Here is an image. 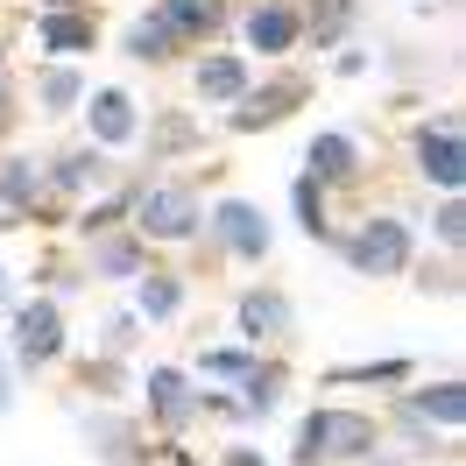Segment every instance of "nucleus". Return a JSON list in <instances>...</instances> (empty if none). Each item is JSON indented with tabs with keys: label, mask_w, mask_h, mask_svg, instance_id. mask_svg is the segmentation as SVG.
I'll list each match as a JSON object with an SVG mask.
<instances>
[{
	"label": "nucleus",
	"mask_w": 466,
	"mask_h": 466,
	"mask_svg": "<svg viewBox=\"0 0 466 466\" xmlns=\"http://www.w3.org/2000/svg\"><path fill=\"white\" fill-rule=\"evenodd\" d=\"M71 424L86 431L92 445V460L99 466H156V452H148V431H142V417L135 410H120V403H78L71 410Z\"/></svg>",
	"instance_id": "13"
},
{
	"label": "nucleus",
	"mask_w": 466,
	"mask_h": 466,
	"mask_svg": "<svg viewBox=\"0 0 466 466\" xmlns=\"http://www.w3.org/2000/svg\"><path fill=\"white\" fill-rule=\"evenodd\" d=\"M142 92L127 86V78H92L86 99H78V127H86L92 148H106V156H127V148L142 142Z\"/></svg>",
	"instance_id": "10"
},
{
	"label": "nucleus",
	"mask_w": 466,
	"mask_h": 466,
	"mask_svg": "<svg viewBox=\"0 0 466 466\" xmlns=\"http://www.w3.org/2000/svg\"><path fill=\"white\" fill-rule=\"evenodd\" d=\"M290 227L311 240V248H332V233H339V219H332V191H325L311 170L290 177Z\"/></svg>",
	"instance_id": "28"
},
{
	"label": "nucleus",
	"mask_w": 466,
	"mask_h": 466,
	"mask_svg": "<svg viewBox=\"0 0 466 466\" xmlns=\"http://www.w3.org/2000/svg\"><path fill=\"white\" fill-rule=\"evenodd\" d=\"M86 86H92L86 64L43 57V64L29 71V86H22V106H29L43 127H64V120H78V99H86Z\"/></svg>",
	"instance_id": "19"
},
{
	"label": "nucleus",
	"mask_w": 466,
	"mask_h": 466,
	"mask_svg": "<svg viewBox=\"0 0 466 466\" xmlns=\"http://www.w3.org/2000/svg\"><path fill=\"white\" fill-rule=\"evenodd\" d=\"M360 466H410V452H389V445H381V452H368Z\"/></svg>",
	"instance_id": "41"
},
{
	"label": "nucleus",
	"mask_w": 466,
	"mask_h": 466,
	"mask_svg": "<svg viewBox=\"0 0 466 466\" xmlns=\"http://www.w3.org/2000/svg\"><path fill=\"white\" fill-rule=\"evenodd\" d=\"M142 339H148V325L127 311V304H114L106 319H99V339H92V353H106V360H135L142 353Z\"/></svg>",
	"instance_id": "32"
},
{
	"label": "nucleus",
	"mask_w": 466,
	"mask_h": 466,
	"mask_svg": "<svg viewBox=\"0 0 466 466\" xmlns=\"http://www.w3.org/2000/svg\"><path fill=\"white\" fill-rule=\"evenodd\" d=\"M120 177V156H106V148H92L86 135L64 148H43V191H50V205H57L64 219H71V205H86L92 191H106Z\"/></svg>",
	"instance_id": "12"
},
{
	"label": "nucleus",
	"mask_w": 466,
	"mask_h": 466,
	"mask_svg": "<svg viewBox=\"0 0 466 466\" xmlns=\"http://www.w3.org/2000/svg\"><path fill=\"white\" fill-rule=\"evenodd\" d=\"M22 120H29V106H22V71H15V57L0 50V148L15 142Z\"/></svg>",
	"instance_id": "36"
},
{
	"label": "nucleus",
	"mask_w": 466,
	"mask_h": 466,
	"mask_svg": "<svg viewBox=\"0 0 466 466\" xmlns=\"http://www.w3.org/2000/svg\"><path fill=\"white\" fill-rule=\"evenodd\" d=\"M35 7H99V0H35Z\"/></svg>",
	"instance_id": "43"
},
{
	"label": "nucleus",
	"mask_w": 466,
	"mask_h": 466,
	"mask_svg": "<svg viewBox=\"0 0 466 466\" xmlns=\"http://www.w3.org/2000/svg\"><path fill=\"white\" fill-rule=\"evenodd\" d=\"M163 22L184 35V50H205V43H227L233 29V0H156Z\"/></svg>",
	"instance_id": "27"
},
{
	"label": "nucleus",
	"mask_w": 466,
	"mask_h": 466,
	"mask_svg": "<svg viewBox=\"0 0 466 466\" xmlns=\"http://www.w3.org/2000/svg\"><path fill=\"white\" fill-rule=\"evenodd\" d=\"M403 156H410V177H417L431 198L466 191V120H460V106L417 114V120H410V135H403Z\"/></svg>",
	"instance_id": "5"
},
{
	"label": "nucleus",
	"mask_w": 466,
	"mask_h": 466,
	"mask_svg": "<svg viewBox=\"0 0 466 466\" xmlns=\"http://www.w3.org/2000/svg\"><path fill=\"white\" fill-rule=\"evenodd\" d=\"M233 403H240V424H268L276 410L290 403V360H283V353H262L248 375L233 381Z\"/></svg>",
	"instance_id": "24"
},
{
	"label": "nucleus",
	"mask_w": 466,
	"mask_h": 466,
	"mask_svg": "<svg viewBox=\"0 0 466 466\" xmlns=\"http://www.w3.org/2000/svg\"><path fill=\"white\" fill-rule=\"evenodd\" d=\"M135 148H142V177H163V170H177V163L205 156V127H198V114H184V106H148Z\"/></svg>",
	"instance_id": "17"
},
{
	"label": "nucleus",
	"mask_w": 466,
	"mask_h": 466,
	"mask_svg": "<svg viewBox=\"0 0 466 466\" xmlns=\"http://www.w3.org/2000/svg\"><path fill=\"white\" fill-rule=\"evenodd\" d=\"M7 360H15V375L29 381V375H50L57 360H71V319H64V304L57 297H43V290H22V304L7 311Z\"/></svg>",
	"instance_id": "7"
},
{
	"label": "nucleus",
	"mask_w": 466,
	"mask_h": 466,
	"mask_svg": "<svg viewBox=\"0 0 466 466\" xmlns=\"http://www.w3.org/2000/svg\"><path fill=\"white\" fill-rule=\"evenodd\" d=\"M191 99L198 106H233L240 92H248V78H255V64L240 57L233 43H205V50H191Z\"/></svg>",
	"instance_id": "21"
},
{
	"label": "nucleus",
	"mask_w": 466,
	"mask_h": 466,
	"mask_svg": "<svg viewBox=\"0 0 466 466\" xmlns=\"http://www.w3.org/2000/svg\"><path fill=\"white\" fill-rule=\"evenodd\" d=\"M417 381V360L410 353H389V360H347V368H325V389H403Z\"/></svg>",
	"instance_id": "29"
},
{
	"label": "nucleus",
	"mask_w": 466,
	"mask_h": 466,
	"mask_svg": "<svg viewBox=\"0 0 466 466\" xmlns=\"http://www.w3.org/2000/svg\"><path fill=\"white\" fill-rule=\"evenodd\" d=\"M311 71H297V64H262L255 78H248V92L233 99V106H219V127H227L233 142H248V135H276V127H290L304 106H311Z\"/></svg>",
	"instance_id": "4"
},
{
	"label": "nucleus",
	"mask_w": 466,
	"mask_h": 466,
	"mask_svg": "<svg viewBox=\"0 0 466 466\" xmlns=\"http://www.w3.org/2000/svg\"><path fill=\"white\" fill-rule=\"evenodd\" d=\"M276 255V219L240 191L205 198V233H198V268H262Z\"/></svg>",
	"instance_id": "2"
},
{
	"label": "nucleus",
	"mask_w": 466,
	"mask_h": 466,
	"mask_svg": "<svg viewBox=\"0 0 466 466\" xmlns=\"http://www.w3.org/2000/svg\"><path fill=\"white\" fill-rule=\"evenodd\" d=\"M135 191H142V170H120L106 191H92L86 205H71V240H92V233H106V227H127V212H135Z\"/></svg>",
	"instance_id": "25"
},
{
	"label": "nucleus",
	"mask_w": 466,
	"mask_h": 466,
	"mask_svg": "<svg viewBox=\"0 0 466 466\" xmlns=\"http://www.w3.org/2000/svg\"><path fill=\"white\" fill-rule=\"evenodd\" d=\"M438 466H460V460H438Z\"/></svg>",
	"instance_id": "44"
},
{
	"label": "nucleus",
	"mask_w": 466,
	"mask_h": 466,
	"mask_svg": "<svg viewBox=\"0 0 466 466\" xmlns=\"http://www.w3.org/2000/svg\"><path fill=\"white\" fill-rule=\"evenodd\" d=\"M127 311L142 325H177L184 311H191V276L184 268H163V262H148L135 283H127Z\"/></svg>",
	"instance_id": "22"
},
{
	"label": "nucleus",
	"mask_w": 466,
	"mask_h": 466,
	"mask_svg": "<svg viewBox=\"0 0 466 466\" xmlns=\"http://www.w3.org/2000/svg\"><path fill=\"white\" fill-rule=\"evenodd\" d=\"M396 403L417 417V424H431V431L460 438L466 431V381L460 375H438V381H403V389H389Z\"/></svg>",
	"instance_id": "23"
},
{
	"label": "nucleus",
	"mask_w": 466,
	"mask_h": 466,
	"mask_svg": "<svg viewBox=\"0 0 466 466\" xmlns=\"http://www.w3.org/2000/svg\"><path fill=\"white\" fill-rule=\"evenodd\" d=\"M368 71H375V50H368V43H339V50H332V78H368Z\"/></svg>",
	"instance_id": "37"
},
{
	"label": "nucleus",
	"mask_w": 466,
	"mask_h": 466,
	"mask_svg": "<svg viewBox=\"0 0 466 466\" xmlns=\"http://www.w3.org/2000/svg\"><path fill=\"white\" fill-rule=\"evenodd\" d=\"M255 360H262V347H248V339H219V347H198L191 381H205V389H233V381L248 375Z\"/></svg>",
	"instance_id": "30"
},
{
	"label": "nucleus",
	"mask_w": 466,
	"mask_h": 466,
	"mask_svg": "<svg viewBox=\"0 0 466 466\" xmlns=\"http://www.w3.org/2000/svg\"><path fill=\"white\" fill-rule=\"evenodd\" d=\"M78 389H86L92 403H135V375H127V360H106V353L78 360Z\"/></svg>",
	"instance_id": "31"
},
{
	"label": "nucleus",
	"mask_w": 466,
	"mask_h": 466,
	"mask_svg": "<svg viewBox=\"0 0 466 466\" xmlns=\"http://www.w3.org/2000/svg\"><path fill=\"white\" fill-rule=\"evenodd\" d=\"M403 276H410V290H417V297H438V304L460 297V255H438V262H431V255L417 248V262H410Z\"/></svg>",
	"instance_id": "33"
},
{
	"label": "nucleus",
	"mask_w": 466,
	"mask_h": 466,
	"mask_svg": "<svg viewBox=\"0 0 466 466\" xmlns=\"http://www.w3.org/2000/svg\"><path fill=\"white\" fill-rule=\"evenodd\" d=\"M304 170H311L325 191L339 198V191H360V184H368L375 148H368V135H360V127H319V135L304 142Z\"/></svg>",
	"instance_id": "15"
},
{
	"label": "nucleus",
	"mask_w": 466,
	"mask_h": 466,
	"mask_svg": "<svg viewBox=\"0 0 466 466\" xmlns=\"http://www.w3.org/2000/svg\"><path fill=\"white\" fill-rule=\"evenodd\" d=\"M15 304H22V276H15V268L0 262V319H7V311H15Z\"/></svg>",
	"instance_id": "40"
},
{
	"label": "nucleus",
	"mask_w": 466,
	"mask_h": 466,
	"mask_svg": "<svg viewBox=\"0 0 466 466\" xmlns=\"http://www.w3.org/2000/svg\"><path fill=\"white\" fill-rule=\"evenodd\" d=\"M431 248L438 255H460L466 248V191H445V198H431Z\"/></svg>",
	"instance_id": "34"
},
{
	"label": "nucleus",
	"mask_w": 466,
	"mask_h": 466,
	"mask_svg": "<svg viewBox=\"0 0 466 466\" xmlns=\"http://www.w3.org/2000/svg\"><path fill=\"white\" fill-rule=\"evenodd\" d=\"M22 227H64V212L43 191V156L35 148H0V233H22Z\"/></svg>",
	"instance_id": "11"
},
{
	"label": "nucleus",
	"mask_w": 466,
	"mask_h": 466,
	"mask_svg": "<svg viewBox=\"0 0 466 466\" xmlns=\"http://www.w3.org/2000/svg\"><path fill=\"white\" fill-rule=\"evenodd\" d=\"M15 403H22V375H15V360L0 353V417H15Z\"/></svg>",
	"instance_id": "38"
},
{
	"label": "nucleus",
	"mask_w": 466,
	"mask_h": 466,
	"mask_svg": "<svg viewBox=\"0 0 466 466\" xmlns=\"http://www.w3.org/2000/svg\"><path fill=\"white\" fill-rule=\"evenodd\" d=\"M156 466H191V460H184L177 445H163V452H156Z\"/></svg>",
	"instance_id": "42"
},
{
	"label": "nucleus",
	"mask_w": 466,
	"mask_h": 466,
	"mask_svg": "<svg viewBox=\"0 0 466 466\" xmlns=\"http://www.w3.org/2000/svg\"><path fill=\"white\" fill-rule=\"evenodd\" d=\"M99 43H106L99 7H35V15H29V50H35V64H43V57L78 64V57H92Z\"/></svg>",
	"instance_id": "16"
},
{
	"label": "nucleus",
	"mask_w": 466,
	"mask_h": 466,
	"mask_svg": "<svg viewBox=\"0 0 466 466\" xmlns=\"http://www.w3.org/2000/svg\"><path fill=\"white\" fill-rule=\"evenodd\" d=\"M29 283H35L43 297H57V304H64V297L86 290V268H78V255H43V262L29 268Z\"/></svg>",
	"instance_id": "35"
},
{
	"label": "nucleus",
	"mask_w": 466,
	"mask_h": 466,
	"mask_svg": "<svg viewBox=\"0 0 466 466\" xmlns=\"http://www.w3.org/2000/svg\"><path fill=\"white\" fill-rule=\"evenodd\" d=\"M332 255H339L353 276L389 283V276H403V268L417 262V227H410L403 212H360L353 227L332 233Z\"/></svg>",
	"instance_id": "6"
},
{
	"label": "nucleus",
	"mask_w": 466,
	"mask_h": 466,
	"mask_svg": "<svg viewBox=\"0 0 466 466\" xmlns=\"http://www.w3.org/2000/svg\"><path fill=\"white\" fill-rule=\"evenodd\" d=\"M424 7H431V0H424Z\"/></svg>",
	"instance_id": "45"
},
{
	"label": "nucleus",
	"mask_w": 466,
	"mask_h": 466,
	"mask_svg": "<svg viewBox=\"0 0 466 466\" xmlns=\"http://www.w3.org/2000/svg\"><path fill=\"white\" fill-rule=\"evenodd\" d=\"M135 417H142L148 438L177 445V438L198 424V381H191V368H177V360H148L142 375H135Z\"/></svg>",
	"instance_id": "8"
},
{
	"label": "nucleus",
	"mask_w": 466,
	"mask_h": 466,
	"mask_svg": "<svg viewBox=\"0 0 466 466\" xmlns=\"http://www.w3.org/2000/svg\"><path fill=\"white\" fill-rule=\"evenodd\" d=\"M148 262H156V248H148L135 227H106V233H92V240H78L86 283H135Z\"/></svg>",
	"instance_id": "20"
},
{
	"label": "nucleus",
	"mask_w": 466,
	"mask_h": 466,
	"mask_svg": "<svg viewBox=\"0 0 466 466\" xmlns=\"http://www.w3.org/2000/svg\"><path fill=\"white\" fill-rule=\"evenodd\" d=\"M297 7H304V50H325V57L368 22V0H297Z\"/></svg>",
	"instance_id": "26"
},
{
	"label": "nucleus",
	"mask_w": 466,
	"mask_h": 466,
	"mask_svg": "<svg viewBox=\"0 0 466 466\" xmlns=\"http://www.w3.org/2000/svg\"><path fill=\"white\" fill-rule=\"evenodd\" d=\"M219 466H268V460L255 452V445H240V438H233V445H219Z\"/></svg>",
	"instance_id": "39"
},
{
	"label": "nucleus",
	"mask_w": 466,
	"mask_h": 466,
	"mask_svg": "<svg viewBox=\"0 0 466 466\" xmlns=\"http://www.w3.org/2000/svg\"><path fill=\"white\" fill-rule=\"evenodd\" d=\"M381 417L375 410H353V403H319L297 417L290 431V466H360L368 452H381Z\"/></svg>",
	"instance_id": "1"
},
{
	"label": "nucleus",
	"mask_w": 466,
	"mask_h": 466,
	"mask_svg": "<svg viewBox=\"0 0 466 466\" xmlns=\"http://www.w3.org/2000/svg\"><path fill=\"white\" fill-rule=\"evenodd\" d=\"M114 50H120V64H135V71H170V64L191 57V50H184V35L163 22V7H156V0H142V7L114 29Z\"/></svg>",
	"instance_id": "18"
},
{
	"label": "nucleus",
	"mask_w": 466,
	"mask_h": 466,
	"mask_svg": "<svg viewBox=\"0 0 466 466\" xmlns=\"http://www.w3.org/2000/svg\"><path fill=\"white\" fill-rule=\"evenodd\" d=\"M205 177H212V170H205ZM205 177H184V170L142 177L127 227L142 233L148 248H198V233H205Z\"/></svg>",
	"instance_id": "3"
},
{
	"label": "nucleus",
	"mask_w": 466,
	"mask_h": 466,
	"mask_svg": "<svg viewBox=\"0 0 466 466\" xmlns=\"http://www.w3.org/2000/svg\"><path fill=\"white\" fill-rule=\"evenodd\" d=\"M227 35L248 64H290L304 57V7L297 0H233Z\"/></svg>",
	"instance_id": "9"
},
{
	"label": "nucleus",
	"mask_w": 466,
	"mask_h": 466,
	"mask_svg": "<svg viewBox=\"0 0 466 466\" xmlns=\"http://www.w3.org/2000/svg\"><path fill=\"white\" fill-rule=\"evenodd\" d=\"M233 339L276 353L283 339H297V297L283 283H240L233 290Z\"/></svg>",
	"instance_id": "14"
}]
</instances>
